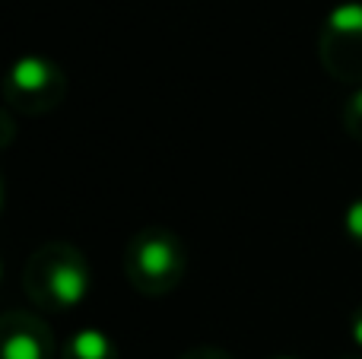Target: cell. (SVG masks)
I'll return each instance as SVG.
<instances>
[{
  "instance_id": "obj_5",
  "label": "cell",
  "mask_w": 362,
  "mask_h": 359,
  "mask_svg": "<svg viewBox=\"0 0 362 359\" xmlns=\"http://www.w3.org/2000/svg\"><path fill=\"white\" fill-rule=\"evenodd\" d=\"M0 359H54V334L32 312H6L0 318Z\"/></svg>"
},
{
  "instance_id": "obj_1",
  "label": "cell",
  "mask_w": 362,
  "mask_h": 359,
  "mask_svg": "<svg viewBox=\"0 0 362 359\" xmlns=\"http://www.w3.org/2000/svg\"><path fill=\"white\" fill-rule=\"evenodd\" d=\"M23 290L32 305L48 312H70L89 296L86 254L70 242H45L23 267Z\"/></svg>"
},
{
  "instance_id": "obj_9",
  "label": "cell",
  "mask_w": 362,
  "mask_h": 359,
  "mask_svg": "<svg viewBox=\"0 0 362 359\" xmlns=\"http://www.w3.org/2000/svg\"><path fill=\"white\" fill-rule=\"evenodd\" d=\"M178 359H235V356L219 347H194V350H187V353H181Z\"/></svg>"
},
{
  "instance_id": "obj_12",
  "label": "cell",
  "mask_w": 362,
  "mask_h": 359,
  "mask_svg": "<svg viewBox=\"0 0 362 359\" xmlns=\"http://www.w3.org/2000/svg\"><path fill=\"white\" fill-rule=\"evenodd\" d=\"M274 359H296V356H274Z\"/></svg>"
},
{
  "instance_id": "obj_4",
  "label": "cell",
  "mask_w": 362,
  "mask_h": 359,
  "mask_svg": "<svg viewBox=\"0 0 362 359\" xmlns=\"http://www.w3.org/2000/svg\"><path fill=\"white\" fill-rule=\"evenodd\" d=\"M321 64L334 80L362 86V4L346 0L325 16L321 25Z\"/></svg>"
},
{
  "instance_id": "obj_2",
  "label": "cell",
  "mask_w": 362,
  "mask_h": 359,
  "mask_svg": "<svg viewBox=\"0 0 362 359\" xmlns=\"http://www.w3.org/2000/svg\"><path fill=\"white\" fill-rule=\"evenodd\" d=\"M187 271L185 242L165 226H144L124 248V277L140 296H165L178 290Z\"/></svg>"
},
{
  "instance_id": "obj_10",
  "label": "cell",
  "mask_w": 362,
  "mask_h": 359,
  "mask_svg": "<svg viewBox=\"0 0 362 359\" xmlns=\"http://www.w3.org/2000/svg\"><path fill=\"white\" fill-rule=\"evenodd\" d=\"M350 341L356 347V353H362V305H356L350 315Z\"/></svg>"
},
{
  "instance_id": "obj_11",
  "label": "cell",
  "mask_w": 362,
  "mask_h": 359,
  "mask_svg": "<svg viewBox=\"0 0 362 359\" xmlns=\"http://www.w3.org/2000/svg\"><path fill=\"white\" fill-rule=\"evenodd\" d=\"M337 359H362V353H346V356H337Z\"/></svg>"
},
{
  "instance_id": "obj_6",
  "label": "cell",
  "mask_w": 362,
  "mask_h": 359,
  "mask_svg": "<svg viewBox=\"0 0 362 359\" xmlns=\"http://www.w3.org/2000/svg\"><path fill=\"white\" fill-rule=\"evenodd\" d=\"M61 359H118L115 341L99 328H83L67 341Z\"/></svg>"
},
{
  "instance_id": "obj_8",
  "label": "cell",
  "mask_w": 362,
  "mask_h": 359,
  "mask_svg": "<svg viewBox=\"0 0 362 359\" xmlns=\"http://www.w3.org/2000/svg\"><path fill=\"white\" fill-rule=\"evenodd\" d=\"M344 233L353 245L362 248V197L350 201V207L344 210Z\"/></svg>"
},
{
  "instance_id": "obj_3",
  "label": "cell",
  "mask_w": 362,
  "mask_h": 359,
  "mask_svg": "<svg viewBox=\"0 0 362 359\" xmlns=\"http://www.w3.org/2000/svg\"><path fill=\"white\" fill-rule=\"evenodd\" d=\"M6 105L25 118H42L54 112L67 95V76L54 61L42 54H25L10 67L4 83Z\"/></svg>"
},
{
  "instance_id": "obj_7",
  "label": "cell",
  "mask_w": 362,
  "mask_h": 359,
  "mask_svg": "<svg viewBox=\"0 0 362 359\" xmlns=\"http://www.w3.org/2000/svg\"><path fill=\"white\" fill-rule=\"evenodd\" d=\"M344 127L350 137H356L362 143V86L350 93V99L344 102Z\"/></svg>"
}]
</instances>
